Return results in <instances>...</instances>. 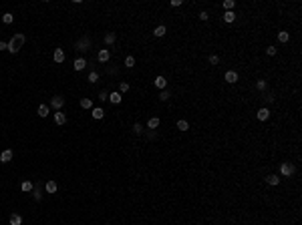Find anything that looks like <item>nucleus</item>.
I'll return each mask as SVG.
<instances>
[{"instance_id": "1", "label": "nucleus", "mask_w": 302, "mask_h": 225, "mask_svg": "<svg viewBox=\"0 0 302 225\" xmlns=\"http://www.w3.org/2000/svg\"><path fill=\"white\" fill-rule=\"evenodd\" d=\"M24 40H26V38H24V34H20V32H18V34H14L12 38L8 40V50H10L12 54H16V52L20 50V46L24 44Z\"/></svg>"}, {"instance_id": "2", "label": "nucleus", "mask_w": 302, "mask_h": 225, "mask_svg": "<svg viewBox=\"0 0 302 225\" xmlns=\"http://www.w3.org/2000/svg\"><path fill=\"white\" fill-rule=\"evenodd\" d=\"M75 48H77L79 52H87L89 48H91V38H89V36H83V38L75 44Z\"/></svg>"}, {"instance_id": "3", "label": "nucleus", "mask_w": 302, "mask_h": 225, "mask_svg": "<svg viewBox=\"0 0 302 225\" xmlns=\"http://www.w3.org/2000/svg\"><path fill=\"white\" fill-rule=\"evenodd\" d=\"M294 171H296V169H294V165H292V163H282V165H280V173L284 175V177L294 175Z\"/></svg>"}, {"instance_id": "4", "label": "nucleus", "mask_w": 302, "mask_h": 225, "mask_svg": "<svg viewBox=\"0 0 302 225\" xmlns=\"http://www.w3.org/2000/svg\"><path fill=\"white\" fill-rule=\"evenodd\" d=\"M63 105H65V97H60V94L53 97V100H50V106H53V109L60 111V109H63Z\"/></svg>"}, {"instance_id": "5", "label": "nucleus", "mask_w": 302, "mask_h": 225, "mask_svg": "<svg viewBox=\"0 0 302 225\" xmlns=\"http://www.w3.org/2000/svg\"><path fill=\"white\" fill-rule=\"evenodd\" d=\"M97 58H99L101 62H107V60L111 58V52H109L107 48H101V50H99V54H97Z\"/></svg>"}, {"instance_id": "6", "label": "nucleus", "mask_w": 302, "mask_h": 225, "mask_svg": "<svg viewBox=\"0 0 302 225\" xmlns=\"http://www.w3.org/2000/svg\"><path fill=\"white\" fill-rule=\"evenodd\" d=\"M224 79H226V82H230V85H234L236 80H238V73H236V70H228Z\"/></svg>"}, {"instance_id": "7", "label": "nucleus", "mask_w": 302, "mask_h": 225, "mask_svg": "<svg viewBox=\"0 0 302 225\" xmlns=\"http://www.w3.org/2000/svg\"><path fill=\"white\" fill-rule=\"evenodd\" d=\"M54 123H56V125H65V123H67V115H65V112H54Z\"/></svg>"}, {"instance_id": "8", "label": "nucleus", "mask_w": 302, "mask_h": 225, "mask_svg": "<svg viewBox=\"0 0 302 225\" xmlns=\"http://www.w3.org/2000/svg\"><path fill=\"white\" fill-rule=\"evenodd\" d=\"M0 161H2V163H10V161H12V151H10V149L2 151V155H0Z\"/></svg>"}, {"instance_id": "9", "label": "nucleus", "mask_w": 302, "mask_h": 225, "mask_svg": "<svg viewBox=\"0 0 302 225\" xmlns=\"http://www.w3.org/2000/svg\"><path fill=\"white\" fill-rule=\"evenodd\" d=\"M73 66H75V70H83V68L87 66V60H85L83 56H81V58H77V60L73 62Z\"/></svg>"}, {"instance_id": "10", "label": "nucleus", "mask_w": 302, "mask_h": 225, "mask_svg": "<svg viewBox=\"0 0 302 225\" xmlns=\"http://www.w3.org/2000/svg\"><path fill=\"white\" fill-rule=\"evenodd\" d=\"M270 117V111H268V106H262L260 111H258V121H266Z\"/></svg>"}, {"instance_id": "11", "label": "nucleus", "mask_w": 302, "mask_h": 225, "mask_svg": "<svg viewBox=\"0 0 302 225\" xmlns=\"http://www.w3.org/2000/svg\"><path fill=\"white\" fill-rule=\"evenodd\" d=\"M53 58H54V62H63V60H65V50H63V48H56L54 54H53Z\"/></svg>"}, {"instance_id": "12", "label": "nucleus", "mask_w": 302, "mask_h": 225, "mask_svg": "<svg viewBox=\"0 0 302 225\" xmlns=\"http://www.w3.org/2000/svg\"><path fill=\"white\" fill-rule=\"evenodd\" d=\"M56 189H59V187H56L54 181H47V183H44V191L47 193H56Z\"/></svg>"}, {"instance_id": "13", "label": "nucleus", "mask_w": 302, "mask_h": 225, "mask_svg": "<svg viewBox=\"0 0 302 225\" xmlns=\"http://www.w3.org/2000/svg\"><path fill=\"white\" fill-rule=\"evenodd\" d=\"M155 86H157V88H161V91H165V86H167V80L163 79V76H157V79H155Z\"/></svg>"}, {"instance_id": "14", "label": "nucleus", "mask_w": 302, "mask_h": 225, "mask_svg": "<svg viewBox=\"0 0 302 225\" xmlns=\"http://www.w3.org/2000/svg\"><path fill=\"white\" fill-rule=\"evenodd\" d=\"M107 99L111 100L113 105H119V103H121V93H111V94L107 97Z\"/></svg>"}, {"instance_id": "15", "label": "nucleus", "mask_w": 302, "mask_h": 225, "mask_svg": "<svg viewBox=\"0 0 302 225\" xmlns=\"http://www.w3.org/2000/svg\"><path fill=\"white\" fill-rule=\"evenodd\" d=\"M10 225H22V217H20L18 213H12V215H10Z\"/></svg>"}, {"instance_id": "16", "label": "nucleus", "mask_w": 302, "mask_h": 225, "mask_svg": "<svg viewBox=\"0 0 302 225\" xmlns=\"http://www.w3.org/2000/svg\"><path fill=\"white\" fill-rule=\"evenodd\" d=\"M266 183H268V185H278V183H280V177H278V175H268V177H266Z\"/></svg>"}, {"instance_id": "17", "label": "nucleus", "mask_w": 302, "mask_h": 225, "mask_svg": "<svg viewBox=\"0 0 302 225\" xmlns=\"http://www.w3.org/2000/svg\"><path fill=\"white\" fill-rule=\"evenodd\" d=\"M91 115H93V119H103V117H105V111H103V109H93Z\"/></svg>"}, {"instance_id": "18", "label": "nucleus", "mask_w": 302, "mask_h": 225, "mask_svg": "<svg viewBox=\"0 0 302 225\" xmlns=\"http://www.w3.org/2000/svg\"><path fill=\"white\" fill-rule=\"evenodd\" d=\"M157 127H159V119H157V117H153V119H149V123H147V129H151V131H153V129H157Z\"/></svg>"}, {"instance_id": "19", "label": "nucleus", "mask_w": 302, "mask_h": 225, "mask_svg": "<svg viewBox=\"0 0 302 225\" xmlns=\"http://www.w3.org/2000/svg\"><path fill=\"white\" fill-rule=\"evenodd\" d=\"M278 40H280V42H288V40H290V32H286V30L278 32Z\"/></svg>"}, {"instance_id": "20", "label": "nucleus", "mask_w": 302, "mask_h": 225, "mask_svg": "<svg viewBox=\"0 0 302 225\" xmlns=\"http://www.w3.org/2000/svg\"><path fill=\"white\" fill-rule=\"evenodd\" d=\"M38 117H42V119H44V117H48V106H47V105H40V106H38Z\"/></svg>"}, {"instance_id": "21", "label": "nucleus", "mask_w": 302, "mask_h": 225, "mask_svg": "<svg viewBox=\"0 0 302 225\" xmlns=\"http://www.w3.org/2000/svg\"><path fill=\"white\" fill-rule=\"evenodd\" d=\"M20 189H22L24 193L32 191V183H30V181H22V185H20Z\"/></svg>"}, {"instance_id": "22", "label": "nucleus", "mask_w": 302, "mask_h": 225, "mask_svg": "<svg viewBox=\"0 0 302 225\" xmlns=\"http://www.w3.org/2000/svg\"><path fill=\"white\" fill-rule=\"evenodd\" d=\"M12 20H14V16H12L10 12L2 14V22H4V24H12Z\"/></svg>"}, {"instance_id": "23", "label": "nucleus", "mask_w": 302, "mask_h": 225, "mask_svg": "<svg viewBox=\"0 0 302 225\" xmlns=\"http://www.w3.org/2000/svg\"><path fill=\"white\" fill-rule=\"evenodd\" d=\"M81 106H83V109H93V100L91 99H81Z\"/></svg>"}, {"instance_id": "24", "label": "nucleus", "mask_w": 302, "mask_h": 225, "mask_svg": "<svg viewBox=\"0 0 302 225\" xmlns=\"http://www.w3.org/2000/svg\"><path fill=\"white\" fill-rule=\"evenodd\" d=\"M221 6H224L226 12H230V10L234 8V0H224V4H221Z\"/></svg>"}, {"instance_id": "25", "label": "nucleus", "mask_w": 302, "mask_h": 225, "mask_svg": "<svg viewBox=\"0 0 302 225\" xmlns=\"http://www.w3.org/2000/svg\"><path fill=\"white\" fill-rule=\"evenodd\" d=\"M224 20H226V22H234V20H236V14L232 12V10H230V12H224Z\"/></svg>"}, {"instance_id": "26", "label": "nucleus", "mask_w": 302, "mask_h": 225, "mask_svg": "<svg viewBox=\"0 0 302 225\" xmlns=\"http://www.w3.org/2000/svg\"><path fill=\"white\" fill-rule=\"evenodd\" d=\"M34 199H36V201H40V199H42V193H40V183H36V185H34Z\"/></svg>"}, {"instance_id": "27", "label": "nucleus", "mask_w": 302, "mask_h": 225, "mask_svg": "<svg viewBox=\"0 0 302 225\" xmlns=\"http://www.w3.org/2000/svg\"><path fill=\"white\" fill-rule=\"evenodd\" d=\"M177 129H179V131H188L189 123H188V121H177Z\"/></svg>"}, {"instance_id": "28", "label": "nucleus", "mask_w": 302, "mask_h": 225, "mask_svg": "<svg viewBox=\"0 0 302 225\" xmlns=\"http://www.w3.org/2000/svg\"><path fill=\"white\" fill-rule=\"evenodd\" d=\"M165 32H167V30H165V26H163V24H161V26H157V28L153 30V34H155V36H163Z\"/></svg>"}, {"instance_id": "29", "label": "nucleus", "mask_w": 302, "mask_h": 225, "mask_svg": "<svg viewBox=\"0 0 302 225\" xmlns=\"http://www.w3.org/2000/svg\"><path fill=\"white\" fill-rule=\"evenodd\" d=\"M105 42H107V44H113V42H115V32H107V34H105Z\"/></svg>"}, {"instance_id": "30", "label": "nucleus", "mask_w": 302, "mask_h": 225, "mask_svg": "<svg viewBox=\"0 0 302 225\" xmlns=\"http://www.w3.org/2000/svg\"><path fill=\"white\" fill-rule=\"evenodd\" d=\"M125 66H127V68L135 66V58H133V56H127V58H125Z\"/></svg>"}, {"instance_id": "31", "label": "nucleus", "mask_w": 302, "mask_h": 225, "mask_svg": "<svg viewBox=\"0 0 302 225\" xmlns=\"http://www.w3.org/2000/svg\"><path fill=\"white\" fill-rule=\"evenodd\" d=\"M133 133L141 135V133H143V125H141V123H135V125H133Z\"/></svg>"}, {"instance_id": "32", "label": "nucleus", "mask_w": 302, "mask_h": 225, "mask_svg": "<svg viewBox=\"0 0 302 225\" xmlns=\"http://www.w3.org/2000/svg\"><path fill=\"white\" fill-rule=\"evenodd\" d=\"M97 80H99V74H97V73L93 70V73L89 74V82H97Z\"/></svg>"}, {"instance_id": "33", "label": "nucleus", "mask_w": 302, "mask_h": 225, "mask_svg": "<svg viewBox=\"0 0 302 225\" xmlns=\"http://www.w3.org/2000/svg\"><path fill=\"white\" fill-rule=\"evenodd\" d=\"M256 88H258V91H264V88H266V80H258V82H256Z\"/></svg>"}, {"instance_id": "34", "label": "nucleus", "mask_w": 302, "mask_h": 225, "mask_svg": "<svg viewBox=\"0 0 302 225\" xmlns=\"http://www.w3.org/2000/svg\"><path fill=\"white\" fill-rule=\"evenodd\" d=\"M119 88H121V93H127V91H129V82H121Z\"/></svg>"}, {"instance_id": "35", "label": "nucleus", "mask_w": 302, "mask_h": 225, "mask_svg": "<svg viewBox=\"0 0 302 225\" xmlns=\"http://www.w3.org/2000/svg\"><path fill=\"white\" fill-rule=\"evenodd\" d=\"M266 54H268V56H274V54H276V48H274V46H268V48H266Z\"/></svg>"}, {"instance_id": "36", "label": "nucleus", "mask_w": 302, "mask_h": 225, "mask_svg": "<svg viewBox=\"0 0 302 225\" xmlns=\"http://www.w3.org/2000/svg\"><path fill=\"white\" fill-rule=\"evenodd\" d=\"M159 99H161V100H167V99H169V93H167V91H161Z\"/></svg>"}, {"instance_id": "37", "label": "nucleus", "mask_w": 302, "mask_h": 225, "mask_svg": "<svg viewBox=\"0 0 302 225\" xmlns=\"http://www.w3.org/2000/svg\"><path fill=\"white\" fill-rule=\"evenodd\" d=\"M209 62H212V64H218V62H220V58H218L215 54H212V56H209Z\"/></svg>"}, {"instance_id": "38", "label": "nucleus", "mask_w": 302, "mask_h": 225, "mask_svg": "<svg viewBox=\"0 0 302 225\" xmlns=\"http://www.w3.org/2000/svg\"><path fill=\"white\" fill-rule=\"evenodd\" d=\"M0 50H8V42H4V40H0Z\"/></svg>"}, {"instance_id": "39", "label": "nucleus", "mask_w": 302, "mask_h": 225, "mask_svg": "<svg viewBox=\"0 0 302 225\" xmlns=\"http://www.w3.org/2000/svg\"><path fill=\"white\" fill-rule=\"evenodd\" d=\"M107 97H109V94L105 93V91H101V93H99V99H101V100H107Z\"/></svg>"}, {"instance_id": "40", "label": "nucleus", "mask_w": 302, "mask_h": 225, "mask_svg": "<svg viewBox=\"0 0 302 225\" xmlns=\"http://www.w3.org/2000/svg\"><path fill=\"white\" fill-rule=\"evenodd\" d=\"M209 18V16H208V12H206V10H203V12H200V20H208Z\"/></svg>"}, {"instance_id": "41", "label": "nucleus", "mask_w": 302, "mask_h": 225, "mask_svg": "<svg viewBox=\"0 0 302 225\" xmlns=\"http://www.w3.org/2000/svg\"><path fill=\"white\" fill-rule=\"evenodd\" d=\"M171 6H181V0H171Z\"/></svg>"}, {"instance_id": "42", "label": "nucleus", "mask_w": 302, "mask_h": 225, "mask_svg": "<svg viewBox=\"0 0 302 225\" xmlns=\"http://www.w3.org/2000/svg\"><path fill=\"white\" fill-rule=\"evenodd\" d=\"M266 103H268V105H270V103H274V97H272V94H268V97H266Z\"/></svg>"}]
</instances>
